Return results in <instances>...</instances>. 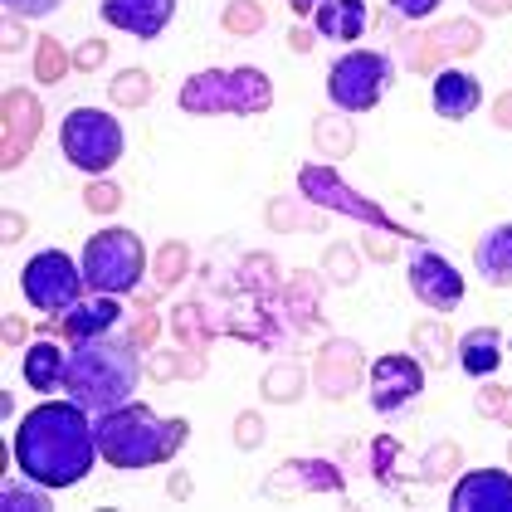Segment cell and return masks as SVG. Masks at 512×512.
<instances>
[{"label": "cell", "instance_id": "cell-1", "mask_svg": "<svg viewBox=\"0 0 512 512\" xmlns=\"http://www.w3.org/2000/svg\"><path fill=\"white\" fill-rule=\"evenodd\" d=\"M15 469L35 478L44 488H79L93 473L98 454V430H93V410L69 400H40L35 410H25V420L15 425Z\"/></svg>", "mask_w": 512, "mask_h": 512}, {"label": "cell", "instance_id": "cell-2", "mask_svg": "<svg viewBox=\"0 0 512 512\" xmlns=\"http://www.w3.org/2000/svg\"><path fill=\"white\" fill-rule=\"evenodd\" d=\"M93 430H98L103 464H113V469H122V473H137V469L171 464V459L186 449V439H191V420H181V415L166 420L152 405L127 400L118 410L93 415Z\"/></svg>", "mask_w": 512, "mask_h": 512}, {"label": "cell", "instance_id": "cell-3", "mask_svg": "<svg viewBox=\"0 0 512 512\" xmlns=\"http://www.w3.org/2000/svg\"><path fill=\"white\" fill-rule=\"evenodd\" d=\"M142 381V356H137V342L127 337H83V342H69V371H64V391L74 395L79 405H88L93 415L103 410H118L132 400Z\"/></svg>", "mask_w": 512, "mask_h": 512}, {"label": "cell", "instance_id": "cell-4", "mask_svg": "<svg viewBox=\"0 0 512 512\" xmlns=\"http://www.w3.org/2000/svg\"><path fill=\"white\" fill-rule=\"evenodd\" d=\"M181 113L191 118H220V113H235V118H259L274 108V79L254 64H239V69H200L181 83Z\"/></svg>", "mask_w": 512, "mask_h": 512}, {"label": "cell", "instance_id": "cell-5", "mask_svg": "<svg viewBox=\"0 0 512 512\" xmlns=\"http://www.w3.org/2000/svg\"><path fill=\"white\" fill-rule=\"evenodd\" d=\"M79 264H83V278H88L93 293L122 298V293H132V288L142 283V274H147V244H142V235L113 225V230L88 235Z\"/></svg>", "mask_w": 512, "mask_h": 512}, {"label": "cell", "instance_id": "cell-6", "mask_svg": "<svg viewBox=\"0 0 512 512\" xmlns=\"http://www.w3.org/2000/svg\"><path fill=\"white\" fill-rule=\"evenodd\" d=\"M122 147H127L122 122L103 108H74L59 127V152L69 166H79L83 176H108L122 161Z\"/></svg>", "mask_w": 512, "mask_h": 512}, {"label": "cell", "instance_id": "cell-7", "mask_svg": "<svg viewBox=\"0 0 512 512\" xmlns=\"http://www.w3.org/2000/svg\"><path fill=\"white\" fill-rule=\"evenodd\" d=\"M391 83H395L391 54H381V49H347L327 69V98L342 113H371L391 93Z\"/></svg>", "mask_w": 512, "mask_h": 512}, {"label": "cell", "instance_id": "cell-8", "mask_svg": "<svg viewBox=\"0 0 512 512\" xmlns=\"http://www.w3.org/2000/svg\"><path fill=\"white\" fill-rule=\"evenodd\" d=\"M83 288H88L83 264H74L64 249H40V254L25 259V269H20V293H25V303H30L35 313H49V317L74 313L83 303Z\"/></svg>", "mask_w": 512, "mask_h": 512}, {"label": "cell", "instance_id": "cell-9", "mask_svg": "<svg viewBox=\"0 0 512 512\" xmlns=\"http://www.w3.org/2000/svg\"><path fill=\"white\" fill-rule=\"evenodd\" d=\"M298 191L313 200V205H322V210H342V215H352V220H361V225H371V230H381V235H391V239L410 235L405 225H395L376 200L356 196L352 186H347L332 166H322V161H313V166H303V171H298Z\"/></svg>", "mask_w": 512, "mask_h": 512}, {"label": "cell", "instance_id": "cell-10", "mask_svg": "<svg viewBox=\"0 0 512 512\" xmlns=\"http://www.w3.org/2000/svg\"><path fill=\"white\" fill-rule=\"evenodd\" d=\"M425 391V361L410 352H391L376 356V366L366 371V400L376 415H395L405 410L415 395Z\"/></svg>", "mask_w": 512, "mask_h": 512}, {"label": "cell", "instance_id": "cell-11", "mask_svg": "<svg viewBox=\"0 0 512 512\" xmlns=\"http://www.w3.org/2000/svg\"><path fill=\"white\" fill-rule=\"evenodd\" d=\"M405 283H410L415 303H425L430 313H454L464 303V293H469L464 274L439 249H415L410 264H405Z\"/></svg>", "mask_w": 512, "mask_h": 512}, {"label": "cell", "instance_id": "cell-12", "mask_svg": "<svg viewBox=\"0 0 512 512\" xmlns=\"http://www.w3.org/2000/svg\"><path fill=\"white\" fill-rule=\"evenodd\" d=\"M98 15L132 40H157L176 15V0H98Z\"/></svg>", "mask_w": 512, "mask_h": 512}, {"label": "cell", "instance_id": "cell-13", "mask_svg": "<svg viewBox=\"0 0 512 512\" xmlns=\"http://www.w3.org/2000/svg\"><path fill=\"white\" fill-rule=\"evenodd\" d=\"M454 512H512V473L508 469H469L454 493H449Z\"/></svg>", "mask_w": 512, "mask_h": 512}, {"label": "cell", "instance_id": "cell-14", "mask_svg": "<svg viewBox=\"0 0 512 512\" xmlns=\"http://www.w3.org/2000/svg\"><path fill=\"white\" fill-rule=\"evenodd\" d=\"M347 488V478L337 464H327V459H288V464H278V473L264 483V493L269 498H293V493H342Z\"/></svg>", "mask_w": 512, "mask_h": 512}, {"label": "cell", "instance_id": "cell-15", "mask_svg": "<svg viewBox=\"0 0 512 512\" xmlns=\"http://www.w3.org/2000/svg\"><path fill=\"white\" fill-rule=\"evenodd\" d=\"M118 322H122L118 298H113V293H93V298H83L74 313L49 317V327H44V332H64L69 342H83V337H108Z\"/></svg>", "mask_w": 512, "mask_h": 512}, {"label": "cell", "instance_id": "cell-16", "mask_svg": "<svg viewBox=\"0 0 512 512\" xmlns=\"http://www.w3.org/2000/svg\"><path fill=\"white\" fill-rule=\"evenodd\" d=\"M356 376H361V347H356V342L337 337V342H327V347L317 352L313 381L327 400H342V395L356 386Z\"/></svg>", "mask_w": 512, "mask_h": 512}, {"label": "cell", "instance_id": "cell-17", "mask_svg": "<svg viewBox=\"0 0 512 512\" xmlns=\"http://www.w3.org/2000/svg\"><path fill=\"white\" fill-rule=\"evenodd\" d=\"M430 103L439 118L464 122L483 108V88H478V79H473L469 69H439V74H434V88H430Z\"/></svg>", "mask_w": 512, "mask_h": 512}, {"label": "cell", "instance_id": "cell-18", "mask_svg": "<svg viewBox=\"0 0 512 512\" xmlns=\"http://www.w3.org/2000/svg\"><path fill=\"white\" fill-rule=\"evenodd\" d=\"M473 274L488 288H512V220L473 239Z\"/></svg>", "mask_w": 512, "mask_h": 512}, {"label": "cell", "instance_id": "cell-19", "mask_svg": "<svg viewBox=\"0 0 512 512\" xmlns=\"http://www.w3.org/2000/svg\"><path fill=\"white\" fill-rule=\"evenodd\" d=\"M366 0H317L313 10V30L317 40H337V44H352L366 35Z\"/></svg>", "mask_w": 512, "mask_h": 512}, {"label": "cell", "instance_id": "cell-20", "mask_svg": "<svg viewBox=\"0 0 512 512\" xmlns=\"http://www.w3.org/2000/svg\"><path fill=\"white\" fill-rule=\"evenodd\" d=\"M64 371H69V347H59V342H35L25 361H20V376H25V386L40 395H54L64 391Z\"/></svg>", "mask_w": 512, "mask_h": 512}, {"label": "cell", "instance_id": "cell-21", "mask_svg": "<svg viewBox=\"0 0 512 512\" xmlns=\"http://www.w3.org/2000/svg\"><path fill=\"white\" fill-rule=\"evenodd\" d=\"M35 132H40V103L30 93H10L5 98V166H15L35 147Z\"/></svg>", "mask_w": 512, "mask_h": 512}, {"label": "cell", "instance_id": "cell-22", "mask_svg": "<svg viewBox=\"0 0 512 512\" xmlns=\"http://www.w3.org/2000/svg\"><path fill=\"white\" fill-rule=\"evenodd\" d=\"M454 352H459L464 376L483 381V376H493V371L503 366V332H498V327H469Z\"/></svg>", "mask_w": 512, "mask_h": 512}, {"label": "cell", "instance_id": "cell-23", "mask_svg": "<svg viewBox=\"0 0 512 512\" xmlns=\"http://www.w3.org/2000/svg\"><path fill=\"white\" fill-rule=\"evenodd\" d=\"M49 493H54V488H44V483L20 473V478H5V483H0V508L5 512H49L54 508Z\"/></svg>", "mask_w": 512, "mask_h": 512}, {"label": "cell", "instance_id": "cell-24", "mask_svg": "<svg viewBox=\"0 0 512 512\" xmlns=\"http://www.w3.org/2000/svg\"><path fill=\"white\" fill-rule=\"evenodd\" d=\"M371 478L386 483V488H400V444H395L391 434H381L371 444Z\"/></svg>", "mask_w": 512, "mask_h": 512}, {"label": "cell", "instance_id": "cell-25", "mask_svg": "<svg viewBox=\"0 0 512 512\" xmlns=\"http://www.w3.org/2000/svg\"><path fill=\"white\" fill-rule=\"evenodd\" d=\"M147 98H152V74L147 69H127V74L113 79V103L118 108H142Z\"/></svg>", "mask_w": 512, "mask_h": 512}, {"label": "cell", "instance_id": "cell-26", "mask_svg": "<svg viewBox=\"0 0 512 512\" xmlns=\"http://www.w3.org/2000/svg\"><path fill=\"white\" fill-rule=\"evenodd\" d=\"M220 25L230 35H259L264 30V5L259 0H230V10L220 15Z\"/></svg>", "mask_w": 512, "mask_h": 512}, {"label": "cell", "instance_id": "cell-27", "mask_svg": "<svg viewBox=\"0 0 512 512\" xmlns=\"http://www.w3.org/2000/svg\"><path fill=\"white\" fill-rule=\"evenodd\" d=\"M264 395L278 400V405L293 400V395H303V371H298V366H274V371L264 376Z\"/></svg>", "mask_w": 512, "mask_h": 512}, {"label": "cell", "instance_id": "cell-28", "mask_svg": "<svg viewBox=\"0 0 512 512\" xmlns=\"http://www.w3.org/2000/svg\"><path fill=\"white\" fill-rule=\"evenodd\" d=\"M64 69H69V54H64V44L59 40H40V54H35V74L44 83H59L64 79Z\"/></svg>", "mask_w": 512, "mask_h": 512}, {"label": "cell", "instance_id": "cell-29", "mask_svg": "<svg viewBox=\"0 0 512 512\" xmlns=\"http://www.w3.org/2000/svg\"><path fill=\"white\" fill-rule=\"evenodd\" d=\"M83 205H88L93 215H113V210L122 205V191L108 181V176H93V186L83 191Z\"/></svg>", "mask_w": 512, "mask_h": 512}, {"label": "cell", "instance_id": "cell-30", "mask_svg": "<svg viewBox=\"0 0 512 512\" xmlns=\"http://www.w3.org/2000/svg\"><path fill=\"white\" fill-rule=\"evenodd\" d=\"M54 10H59V0H5V15L10 20H44Z\"/></svg>", "mask_w": 512, "mask_h": 512}, {"label": "cell", "instance_id": "cell-31", "mask_svg": "<svg viewBox=\"0 0 512 512\" xmlns=\"http://www.w3.org/2000/svg\"><path fill=\"white\" fill-rule=\"evenodd\" d=\"M186 259H191V254H186L181 244H166V249H161V274H157L161 288H166V283H176V278L186 274Z\"/></svg>", "mask_w": 512, "mask_h": 512}, {"label": "cell", "instance_id": "cell-32", "mask_svg": "<svg viewBox=\"0 0 512 512\" xmlns=\"http://www.w3.org/2000/svg\"><path fill=\"white\" fill-rule=\"evenodd\" d=\"M386 5H391L400 20H430V15L439 10V5H444V0H386Z\"/></svg>", "mask_w": 512, "mask_h": 512}, {"label": "cell", "instance_id": "cell-33", "mask_svg": "<svg viewBox=\"0 0 512 512\" xmlns=\"http://www.w3.org/2000/svg\"><path fill=\"white\" fill-rule=\"evenodd\" d=\"M239 449H254V444H264V420L249 410V415H239V434H235Z\"/></svg>", "mask_w": 512, "mask_h": 512}, {"label": "cell", "instance_id": "cell-34", "mask_svg": "<svg viewBox=\"0 0 512 512\" xmlns=\"http://www.w3.org/2000/svg\"><path fill=\"white\" fill-rule=\"evenodd\" d=\"M322 269H332V278H337V283H352V254H347V249H327V254H322Z\"/></svg>", "mask_w": 512, "mask_h": 512}, {"label": "cell", "instance_id": "cell-35", "mask_svg": "<svg viewBox=\"0 0 512 512\" xmlns=\"http://www.w3.org/2000/svg\"><path fill=\"white\" fill-rule=\"evenodd\" d=\"M103 59H108V44H103V40H88L79 54H74V64H79V69H98Z\"/></svg>", "mask_w": 512, "mask_h": 512}, {"label": "cell", "instance_id": "cell-36", "mask_svg": "<svg viewBox=\"0 0 512 512\" xmlns=\"http://www.w3.org/2000/svg\"><path fill=\"white\" fill-rule=\"evenodd\" d=\"M313 30H303V25H293V30H288V49H293V54H308V49H313Z\"/></svg>", "mask_w": 512, "mask_h": 512}, {"label": "cell", "instance_id": "cell-37", "mask_svg": "<svg viewBox=\"0 0 512 512\" xmlns=\"http://www.w3.org/2000/svg\"><path fill=\"white\" fill-rule=\"evenodd\" d=\"M473 5H478L483 15H503V10H508L512 0H473Z\"/></svg>", "mask_w": 512, "mask_h": 512}, {"label": "cell", "instance_id": "cell-38", "mask_svg": "<svg viewBox=\"0 0 512 512\" xmlns=\"http://www.w3.org/2000/svg\"><path fill=\"white\" fill-rule=\"evenodd\" d=\"M171 493H176V498H186V493H191V478H186V473H176V478H171Z\"/></svg>", "mask_w": 512, "mask_h": 512}, {"label": "cell", "instance_id": "cell-39", "mask_svg": "<svg viewBox=\"0 0 512 512\" xmlns=\"http://www.w3.org/2000/svg\"><path fill=\"white\" fill-rule=\"evenodd\" d=\"M288 10L293 15H308V10H317V0H288Z\"/></svg>", "mask_w": 512, "mask_h": 512}]
</instances>
